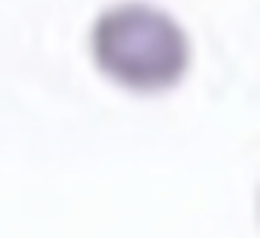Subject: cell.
<instances>
[{
    "instance_id": "cell-1",
    "label": "cell",
    "mask_w": 260,
    "mask_h": 238,
    "mask_svg": "<svg viewBox=\"0 0 260 238\" xmlns=\"http://www.w3.org/2000/svg\"><path fill=\"white\" fill-rule=\"evenodd\" d=\"M95 65L135 93L174 87L190 65V42L171 14L148 3H118L98 14L90 34Z\"/></svg>"
}]
</instances>
